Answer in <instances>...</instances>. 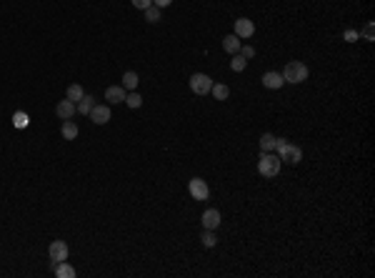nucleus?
Returning a JSON list of instances; mask_svg holds the SVG:
<instances>
[{
	"label": "nucleus",
	"instance_id": "f257e3e1",
	"mask_svg": "<svg viewBox=\"0 0 375 278\" xmlns=\"http://www.w3.org/2000/svg\"><path fill=\"white\" fill-rule=\"evenodd\" d=\"M280 156H273V153H260V161H258V170L260 176L265 178H275L280 173Z\"/></svg>",
	"mask_w": 375,
	"mask_h": 278
},
{
	"label": "nucleus",
	"instance_id": "f03ea898",
	"mask_svg": "<svg viewBox=\"0 0 375 278\" xmlns=\"http://www.w3.org/2000/svg\"><path fill=\"white\" fill-rule=\"evenodd\" d=\"M283 80L285 83H303V80H308V68L303 66L300 60H290L288 66H285Z\"/></svg>",
	"mask_w": 375,
	"mask_h": 278
},
{
	"label": "nucleus",
	"instance_id": "7ed1b4c3",
	"mask_svg": "<svg viewBox=\"0 0 375 278\" xmlns=\"http://www.w3.org/2000/svg\"><path fill=\"white\" fill-rule=\"evenodd\" d=\"M210 88H213V80H210L205 73L190 75V91H193L195 95H205V93H210Z\"/></svg>",
	"mask_w": 375,
	"mask_h": 278
},
{
	"label": "nucleus",
	"instance_id": "20e7f679",
	"mask_svg": "<svg viewBox=\"0 0 375 278\" xmlns=\"http://www.w3.org/2000/svg\"><path fill=\"white\" fill-rule=\"evenodd\" d=\"M278 153H280V161L290 163V165H295V163L303 161V151H300L298 145H293V143H285L283 148H278Z\"/></svg>",
	"mask_w": 375,
	"mask_h": 278
},
{
	"label": "nucleus",
	"instance_id": "39448f33",
	"mask_svg": "<svg viewBox=\"0 0 375 278\" xmlns=\"http://www.w3.org/2000/svg\"><path fill=\"white\" fill-rule=\"evenodd\" d=\"M188 188H190V196L195 201H208V196H210V188H208V183L203 178H190Z\"/></svg>",
	"mask_w": 375,
	"mask_h": 278
},
{
	"label": "nucleus",
	"instance_id": "423d86ee",
	"mask_svg": "<svg viewBox=\"0 0 375 278\" xmlns=\"http://www.w3.org/2000/svg\"><path fill=\"white\" fill-rule=\"evenodd\" d=\"M48 253H50V261L53 263L68 261V243H65V241H53L50 248H48Z\"/></svg>",
	"mask_w": 375,
	"mask_h": 278
},
{
	"label": "nucleus",
	"instance_id": "0eeeda50",
	"mask_svg": "<svg viewBox=\"0 0 375 278\" xmlns=\"http://www.w3.org/2000/svg\"><path fill=\"white\" fill-rule=\"evenodd\" d=\"M55 113H58V118H60V120H70V118H73L78 111H75V103L65 98V100H60V103H58Z\"/></svg>",
	"mask_w": 375,
	"mask_h": 278
},
{
	"label": "nucleus",
	"instance_id": "6e6552de",
	"mask_svg": "<svg viewBox=\"0 0 375 278\" xmlns=\"http://www.w3.org/2000/svg\"><path fill=\"white\" fill-rule=\"evenodd\" d=\"M253 33H255L253 20H248V18H238V20H235V35H238V38H250Z\"/></svg>",
	"mask_w": 375,
	"mask_h": 278
},
{
	"label": "nucleus",
	"instance_id": "1a4fd4ad",
	"mask_svg": "<svg viewBox=\"0 0 375 278\" xmlns=\"http://www.w3.org/2000/svg\"><path fill=\"white\" fill-rule=\"evenodd\" d=\"M125 95H128V91L123 85H110L105 91V100H110V103H125Z\"/></svg>",
	"mask_w": 375,
	"mask_h": 278
},
{
	"label": "nucleus",
	"instance_id": "9d476101",
	"mask_svg": "<svg viewBox=\"0 0 375 278\" xmlns=\"http://www.w3.org/2000/svg\"><path fill=\"white\" fill-rule=\"evenodd\" d=\"M203 226H205V231H215V228L220 226V210L208 208V210L203 213Z\"/></svg>",
	"mask_w": 375,
	"mask_h": 278
},
{
	"label": "nucleus",
	"instance_id": "9b49d317",
	"mask_svg": "<svg viewBox=\"0 0 375 278\" xmlns=\"http://www.w3.org/2000/svg\"><path fill=\"white\" fill-rule=\"evenodd\" d=\"M88 116H90V120H93V123L103 125V123H108V120H110V108H108V105H95V108H93L90 113H88Z\"/></svg>",
	"mask_w": 375,
	"mask_h": 278
},
{
	"label": "nucleus",
	"instance_id": "f8f14e48",
	"mask_svg": "<svg viewBox=\"0 0 375 278\" xmlns=\"http://www.w3.org/2000/svg\"><path fill=\"white\" fill-rule=\"evenodd\" d=\"M263 85H265V88H270V91H278V88H283L285 85V80H283V75L280 73H265L263 75Z\"/></svg>",
	"mask_w": 375,
	"mask_h": 278
},
{
	"label": "nucleus",
	"instance_id": "ddd939ff",
	"mask_svg": "<svg viewBox=\"0 0 375 278\" xmlns=\"http://www.w3.org/2000/svg\"><path fill=\"white\" fill-rule=\"evenodd\" d=\"M93 108H95V98H93V95H83V98L75 103V111H78L80 116H88Z\"/></svg>",
	"mask_w": 375,
	"mask_h": 278
},
{
	"label": "nucleus",
	"instance_id": "4468645a",
	"mask_svg": "<svg viewBox=\"0 0 375 278\" xmlns=\"http://www.w3.org/2000/svg\"><path fill=\"white\" fill-rule=\"evenodd\" d=\"M60 133L65 140H75L78 138V125L73 120H63V128H60Z\"/></svg>",
	"mask_w": 375,
	"mask_h": 278
},
{
	"label": "nucleus",
	"instance_id": "2eb2a0df",
	"mask_svg": "<svg viewBox=\"0 0 375 278\" xmlns=\"http://www.w3.org/2000/svg\"><path fill=\"white\" fill-rule=\"evenodd\" d=\"M223 48H225L228 53H233V55L240 53V38H238L235 33H233V35H225V38H223Z\"/></svg>",
	"mask_w": 375,
	"mask_h": 278
},
{
	"label": "nucleus",
	"instance_id": "dca6fc26",
	"mask_svg": "<svg viewBox=\"0 0 375 278\" xmlns=\"http://www.w3.org/2000/svg\"><path fill=\"white\" fill-rule=\"evenodd\" d=\"M55 276L58 278H75V268L70 263L60 261V263H55Z\"/></svg>",
	"mask_w": 375,
	"mask_h": 278
},
{
	"label": "nucleus",
	"instance_id": "f3484780",
	"mask_svg": "<svg viewBox=\"0 0 375 278\" xmlns=\"http://www.w3.org/2000/svg\"><path fill=\"white\" fill-rule=\"evenodd\" d=\"M138 80H140V78H138V73H133V70H128V73L123 75L120 85H123V88H125V91H135V88H138Z\"/></svg>",
	"mask_w": 375,
	"mask_h": 278
},
{
	"label": "nucleus",
	"instance_id": "a211bd4d",
	"mask_svg": "<svg viewBox=\"0 0 375 278\" xmlns=\"http://www.w3.org/2000/svg\"><path fill=\"white\" fill-rule=\"evenodd\" d=\"M275 140H278V138H275L273 133H263V136H260V151H263V153L275 151Z\"/></svg>",
	"mask_w": 375,
	"mask_h": 278
},
{
	"label": "nucleus",
	"instance_id": "6ab92c4d",
	"mask_svg": "<svg viewBox=\"0 0 375 278\" xmlns=\"http://www.w3.org/2000/svg\"><path fill=\"white\" fill-rule=\"evenodd\" d=\"M210 93L215 95V100H228V95H230V88L228 85H223V83H213V88H210Z\"/></svg>",
	"mask_w": 375,
	"mask_h": 278
},
{
	"label": "nucleus",
	"instance_id": "aec40b11",
	"mask_svg": "<svg viewBox=\"0 0 375 278\" xmlns=\"http://www.w3.org/2000/svg\"><path fill=\"white\" fill-rule=\"evenodd\" d=\"M13 125H15V128H28V125H30V116L23 113V111L13 113Z\"/></svg>",
	"mask_w": 375,
	"mask_h": 278
},
{
	"label": "nucleus",
	"instance_id": "412c9836",
	"mask_svg": "<svg viewBox=\"0 0 375 278\" xmlns=\"http://www.w3.org/2000/svg\"><path fill=\"white\" fill-rule=\"evenodd\" d=\"M83 95H85V91L80 88V83H73V85H68V100L78 103V100H80Z\"/></svg>",
	"mask_w": 375,
	"mask_h": 278
},
{
	"label": "nucleus",
	"instance_id": "4be33fe9",
	"mask_svg": "<svg viewBox=\"0 0 375 278\" xmlns=\"http://www.w3.org/2000/svg\"><path fill=\"white\" fill-rule=\"evenodd\" d=\"M245 66H248V58H243V55H233V60H230V68L235 70V73H240V70H245Z\"/></svg>",
	"mask_w": 375,
	"mask_h": 278
},
{
	"label": "nucleus",
	"instance_id": "5701e85b",
	"mask_svg": "<svg viewBox=\"0 0 375 278\" xmlns=\"http://www.w3.org/2000/svg\"><path fill=\"white\" fill-rule=\"evenodd\" d=\"M125 103H128V108H140V105H143V98H140V93L130 91V93L125 95Z\"/></svg>",
	"mask_w": 375,
	"mask_h": 278
},
{
	"label": "nucleus",
	"instance_id": "b1692460",
	"mask_svg": "<svg viewBox=\"0 0 375 278\" xmlns=\"http://www.w3.org/2000/svg\"><path fill=\"white\" fill-rule=\"evenodd\" d=\"M143 13H145V20H148V23H158V20H160V8H158V5H150V8H145Z\"/></svg>",
	"mask_w": 375,
	"mask_h": 278
},
{
	"label": "nucleus",
	"instance_id": "393cba45",
	"mask_svg": "<svg viewBox=\"0 0 375 278\" xmlns=\"http://www.w3.org/2000/svg\"><path fill=\"white\" fill-rule=\"evenodd\" d=\"M358 35H360L363 40H368V43H373V40H375V25H373V23H368V25L363 28V33H358Z\"/></svg>",
	"mask_w": 375,
	"mask_h": 278
},
{
	"label": "nucleus",
	"instance_id": "a878e982",
	"mask_svg": "<svg viewBox=\"0 0 375 278\" xmlns=\"http://www.w3.org/2000/svg\"><path fill=\"white\" fill-rule=\"evenodd\" d=\"M200 241H203V246H205V248H213V246L218 243V238H215V233H213V231H205Z\"/></svg>",
	"mask_w": 375,
	"mask_h": 278
},
{
	"label": "nucleus",
	"instance_id": "bb28decb",
	"mask_svg": "<svg viewBox=\"0 0 375 278\" xmlns=\"http://www.w3.org/2000/svg\"><path fill=\"white\" fill-rule=\"evenodd\" d=\"M358 38H360L358 30H345V33H343V40H345V43H355Z\"/></svg>",
	"mask_w": 375,
	"mask_h": 278
},
{
	"label": "nucleus",
	"instance_id": "cd10ccee",
	"mask_svg": "<svg viewBox=\"0 0 375 278\" xmlns=\"http://www.w3.org/2000/svg\"><path fill=\"white\" fill-rule=\"evenodd\" d=\"M240 55H243V58H253V55H255V48H253V46H243V48H240Z\"/></svg>",
	"mask_w": 375,
	"mask_h": 278
},
{
	"label": "nucleus",
	"instance_id": "c85d7f7f",
	"mask_svg": "<svg viewBox=\"0 0 375 278\" xmlns=\"http://www.w3.org/2000/svg\"><path fill=\"white\" fill-rule=\"evenodd\" d=\"M133 5H135L138 10H145V8L153 5V0H133Z\"/></svg>",
	"mask_w": 375,
	"mask_h": 278
},
{
	"label": "nucleus",
	"instance_id": "c756f323",
	"mask_svg": "<svg viewBox=\"0 0 375 278\" xmlns=\"http://www.w3.org/2000/svg\"><path fill=\"white\" fill-rule=\"evenodd\" d=\"M173 3V0H153V5H158V8H168Z\"/></svg>",
	"mask_w": 375,
	"mask_h": 278
}]
</instances>
